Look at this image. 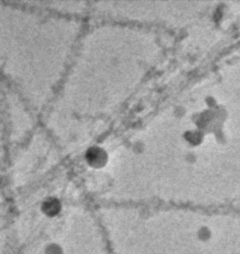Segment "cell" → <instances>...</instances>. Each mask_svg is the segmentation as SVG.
Returning <instances> with one entry per match:
<instances>
[{"mask_svg":"<svg viewBox=\"0 0 240 254\" xmlns=\"http://www.w3.org/2000/svg\"><path fill=\"white\" fill-rule=\"evenodd\" d=\"M47 254H60V249L57 245H51L47 249Z\"/></svg>","mask_w":240,"mask_h":254,"instance_id":"obj_1","label":"cell"}]
</instances>
